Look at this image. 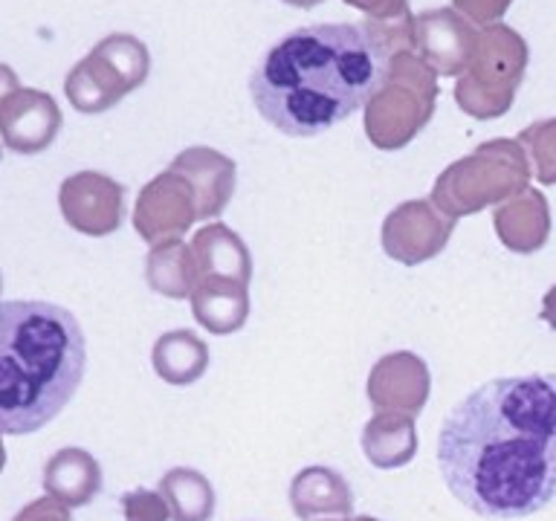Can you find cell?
<instances>
[{"label": "cell", "instance_id": "cell-1", "mask_svg": "<svg viewBox=\"0 0 556 521\" xmlns=\"http://www.w3.org/2000/svg\"><path fill=\"white\" fill-rule=\"evenodd\" d=\"M452 498L516 521L556 501V373L498 377L469 391L438 432Z\"/></svg>", "mask_w": 556, "mask_h": 521}, {"label": "cell", "instance_id": "cell-2", "mask_svg": "<svg viewBox=\"0 0 556 521\" xmlns=\"http://www.w3.org/2000/svg\"><path fill=\"white\" fill-rule=\"evenodd\" d=\"M389 59L368 24L302 26L273 43L252 69V104L278 134L316 137L371 102Z\"/></svg>", "mask_w": 556, "mask_h": 521}, {"label": "cell", "instance_id": "cell-3", "mask_svg": "<svg viewBox=\"0 0 556 521\" xmlns=\"http://www.w3.org/2000/svg\"><path fill=\"white\" fill-rule=\"evenodd\" d=\"M85 368V330L67 307L0 302V434H33L55 420Z\"/></svg>", "mask_w": 556, "mask_h": 521}, {"label": "cell", "instance_id": "cell-4", "mask_svg": "<svg viewBox=\"0 0 556 521\" xmlns=\"http://www.w3.org/2000/svg\"><path fill=\"white\" fill-rule=\"evenodd\" d=\"M528 151L519 139H490L450 168H443L432 189V203L446 217H464L486 206H498L528 191Z\"/></svg>", "mask_w": 556, "mask_h": 521}, {"label": "cell", "instance_id": "cell-5", "mask_svg": "<svg viewBox=\"0 0 556 521\" xmlns=\"http://www.w3.org/2000/svg\"><path fill=\"white\" fill-rule=\"evenodd\" d=\"M438 73L415 50L391 52L380 90L365 104V134L382 151H400L429 125Z\"/></svg>", "mask_w": 556, "mask_h": 521}, {"label": "cell", "instance_id": "cell-6", "mask_svg": "<svg viewBox=\"0 0 556 521\" xmlns=\"http://www.w3.org/2000/svg\"><path fill=\"white\" fill-rule=\"evenodd\" d=\"M528 41L504 24L484 26L478 35L476 55L458 76L455 102L467 116L498 119L513 107L528 69Z\"/></svg>", "mask_w": 556, "mask_h": 521}, {"label": "cell", "instance_id": "cell-7", "mask_svg": "<svg viewBox=\"0 0 556 521\" xmlns=\"http://www.w3.org/2000/svg\"><path fill=\"white\" fill-rule=\"evenodd\" d=\"M151 73V52L137 35L113 33L96 43L64 78V93L78 113H104Z\"/></svg>", "mask_w": 556, "mask_h": 521}, {"label": "cell", "instance_id": "cell-8", "mask_svg": "<svg viewBox=\"0 0 556 521\" xmlns=\"http://www.w3.org/2000/svg\"><path fill=\"white\" fill-rule=\"evenodd\" d=\"M455 217L441 215V208L429 200H406L397 208H391L382 220L380 243L382 252L403 267L426 264L434 255H441L455 232Z\"/></svg>", "mask_w": 556, "mask_h": 521}, {"label": "cell", "instance_id": "cell-9", "mask_svg": "<svg viewBox=\"0 0 556 521\" xmlns=\"http://www.w3.org/2000/svg\"><path fill=\"white\" fill-rule=\"evenodd\" d=\"M200 220V206L194 186L172 165L154 180L142 186L134 206V229L151 246L163 241H177Z\"/></svg>", "mask_w": 556, "mask_h": 521}, {"label": "cell", "instance_id": "cell-10", "mask_svg": "<svg viewBox=\"0 0 556 521\" xmlns=\"http://www.w3.org/2000/svg\"><path fill=\"white\" fill-rule=\"evenodd\" d=\"M59 208L76 232L104 238L125 220V186L102 171L70 174L59 189Z\"/></svg>", "mask_w": 556, "mask_h": 521}, {"label": "cell", "instance_id": "cell-11", "mask_svg": "<svg viewBox=\"0 0 556 521\" xmlns=\"http://www.w3.org/2000/svg\"><path fill=\"white\" fill-rule=\"evenodd\" d=\"M478 35L472 21L455 9H432L412 17V50L438 76H464L476 55Z\"/></svg>", "mask_w": 556, "mask_h": 521}, {"label": "cell", "instance_id": "cell-12", "mask_svg": "<svg viewBox=\"0 0 556 521\" xmlns=\"http://www.w3.org/2000/svg\"><path fill=\"white\" fill-rule=\"evenodd\" d=\"M61 107L50 93L17 87L0 102V139L15 154H41L61 130Z\"/></svg>", "mask_w": 556, "mask_h": 521}, {"label": "cell", "instance_id": "cell-13", "mask_svg": "<svg viewBox=\"0 0 556 521\" xmlns=\"http://www.w3.org/2000/svg\"><path fill=\"white\" fill-rule=\"evenodd\" d=\"M432 391L429 368L412 351L382 356L368 373V399L374 411H397V415L417 417L424 411Z\"/></svg>", "mask_w": 556, "mask_h": 521}, {"label": "cell", "instance_id": "cell-14", "mask_svg": "<svg viewBox=\"0 0 556 521\" xmlns=\"http://www.w3.org/2000/svg\"><path fill=\"white\" fill-rule=\"evenodd\" d=\"M194 284L200 281H235L250 287L252 255L247 243L226 224H208L191 238Z\"/></svg>", "mask_w": 556, "mask_h": 521}, {"label": "cell", "instance_id": "cell-15", "mask_svg": "<svg viewBox=\"0 0 556 521\" xmlns=\"http://www.w3.org/2000/svg\"><path fill=\"white\" fill-rule=\"evenodd\" d=\"M172 168L194 186L200 220L224 215V208L229 206L235 194V182H238V165L229 156H224L215 148L194 145L174 156Z\"/></svg>", "mask_w": 556, "mask_h": 521}, {"label": "cell", "instance_id": "cell-16", "mask_svg": "<svg viewBox=\"0 0 556 521\" xmlns=\"http://www.w3.org/2000/svg\"><path fill=\"white\" fill-rule=\"evenodd\" d=\"M290 507L302 521L348 519L354 510V493L337 469L304 467L290 484Z\"/></svg>", "mask_w": 556, "mask_h": 521}, {"label": "cell", "instance_id": "cell-17", "mask_svg": "<svg viewBox=\"0 0 556 521\" xmlns=\"http://www.w3.org/2000/svg\"><path fill=\"white\" fill-rule=\"evenodd\" d=\"M493 226L498 241L510 252H519V255L539 252L551 234V206L545 194L528 189L521 191L519 198H510L495 208Z\"/></svg>", "mask_w": 556, "mask_h": 521}, {"label": "cell", "instance_id": "cell-18", "mask_svg": "<svg viewBox=\"0 0 556 521\" xmlns=\"http://www.w3.org/2000/svg\"><path fill=\"white\" fill-rule=\"evenodd\" d=\"M102 490V467L87 449H59L43 467V493L64 507H85Z\"/></svg>", "mask_w": 556, "mask_h": 521}, {"label": "cell", "instance_id": "cell-19", "mask_svg": "<svg viewBox=\"0 0 556 521\" xmlns=\"http://www.w3.org/2000/svg\"><path fill=\"white\" fill-rule=\"evenodd\" d=\"M250 287L235 281H200L191 287V316L215 336H229L250 319Z\"/></svg>", "mask_w": 556, "mask_h": 521}, {"label": "cell", "instance_id": "cell-20", "mask_svg": "<svg viewBox=\"0 0 556 521\" xmlns=\"http://www.w3.org/2000/svg\"><path fill=\"white\" fill-rule=\"evenodd\" d=\"M363 452L377 469L406 467L417 452L415 417L397 411L374 415L363 429Z\"/></svg>", "mask_w": 556, "mask_h": 521}, {"label": "cell", "instance_id": "cell-21", "mask_svg": "<svg viewBox=\"0 0 556 521\" xmlns=\"http://www.w3.org/2000/svg\"><path fill=\"white\" fill-rule=\"evenodd\" d=\"M156 377L168 385H191L208 368V345L194 330H168L151 347Z\"/></svg>", "mask_w": 556, "mask_h": 521}, {"label": "cell", "instance_id": "cell-22", "mask_svg": "<svg viewBox=\"0 0 556 521\" xmlns=\"http://www.w3.org/2000/svg\"><path fill=\"white\" fill-rule=\"evenodd\" d=\"M160 495L172 510V521H212L215 516V486L198 469H168L160 481Z\"/></svg>", "mask_w": 556, "mask_h": 521}, {"label": "cell", "instance_id": "cell-23", "mask_svg": "<svg viewBox=\"0 0 556 521\" xmlns=\"http://www.w3.org/2000/svg\"><path fill=\"white\" fill-rule=\"evenodd\" d=\"M146 281L165 298H189L194 287L191 243H182L180 238L154 243L146 255Z\"/></svg>", "mask_w": 556, "mask_h": 521}, {"label": "cell", "instance_id": "cell-24", "mask_svg": "<svg viewBox=\"0 0 556 521\" xmlns=\"http://www.w3.org/2000/svg\"><path fill=\"white\" fill-rule=\"evenodd\" d=\"M519 145L528 151L536 180L556 186V116L528 125L519 134Z\"/></svg>", "mask_w": 556, "mask_h": 521}, {"label": "cell", "instance_id": "cell-25", "mask_svg": "<svg viewBox=\"0 0 556 521\" xmlns=\"http://www.w3.org/2000/svg\"><path fill=\"white\" fill-rule=\"evenodd\" d=\"M122 512H125V521H168L172 519V510L160 493H151L146 486L139 490H130L119 498Z\"/></svg>", "mask_w": 556, "mask_h": 521}, {"label": "cell", "instance_id": "cell-26", "mask_svg": "<svg viewBox=\"0 0 556 521\" xmlns=\"http://www.w3.org/2000/svg\"><path fill=\"white\" fill-rule=\"evenodd\" d=\"M452 3H455V12H460L472 24L493 26L510 9L513 0H452Z\"/></svg>", "mask_w": 556, "mask_h": 521}, {"label": "cell", "instance_id": "cell-27", "mask_svg": "<svg viewBox=\"0 0 556 521\" xmlns=\"http://www.w3.org/2000/svg\"><path fill=\"white\" fill-rule=\"evenodd\" d=\"M345 3L365 12L368 21H406V17H412L408 0H345Z\"/></svg>", "mask_w": 556, "mask_h": 521}, {"label": "cell", "instance_id": "cell-28", "mask_svg": "<svg viewBox=\"0 0 556 521\" xmlns=\"http://www.w3.org/2000/svg\"><path fill=\"white\" fill-rule=\"evenodd\" d=\"M12 521H73L70 519V510L55 498H35L33 504H26L24 510L17 512Z\"/></svg>", "mask_w": 556, "mask_h": 521}, {"label": "cell", "instance_id": "cell-29", "mask_svg": "<svg viewBox=\"0 0 556 521\" xmlns=\"http://www.w3.org/2000/svg\"><path fill=\"white\" fill-rule=\"evenodd\" d=\"M17 73L12 67H7V64H0V102L7 99L9 93H15L17 90Z\"/></svg>", "mask_w": 556, "mask_h": 521}, {"label": "cell", "instance_id": "cell-30", "mask_svg": "<svg viewBox=\"0 0 556 521\" xmlns=\"http://www.w3.org/2000/svg\"><path fill=\"white\" fill-rule=\"evenodd\" d=\"M539 316H542V321H547V325L556 330V284L551 287V290L545 293V298H542V313H539Z\"/></svg>", "mask_w": 556, "mask_h": 521}, {"label": "cell", "instance_id": "cell-31", "mask_svg": "<svg viewBox=\"0 0 556 521\" xmlns=\"http://www.w3.org/2000/svg\"><path fill=\"white\" fill-rule=\"evenodd\" d=\"M287 7H295V9H313L319 7L321 0H285Z\"/></svg>", "mask_w": 556, "mask_h": 521}, {"label": "cell", "instance_id": "cell-32", "mask_svg": "<svg viewBox=\"0 0 556 521\" xmlns=\"http://www.w3.org/2000/svg\"><path fill=\"white\" fill-rule=\"evenodd\" d=\"M7 467V449H3V441H0V472Z\"/></svg>", "mask_w": 556, "mask_h": 521}, {"label": "cell", "instance_id": "cell-33", "mask_svg": "<svg viewBox=\"0 0 556 521\" xmlns=\"http://www.w3.org/2000/svg\"><path fill=\"white\" fill-rule=\"evenodd\" d=\"M328 521H377L371 516H359V519H328Z\"/></svg>", "mask_w": 556, "mask_h": 521}, {"label": "cell", "instance_id": "cell-34", "mask_svg": "<svg viewBox=\"0 0 556 521\" xmlns=\"http://www.w3.org/2000/svg\"><path fill=\"white\" fill-rule=\"evenodd\" d=\"M0 290H3V278H0Z\"/></svg>", "mask_w": 556, "mask_h": 521}, {"label": "cell", "instance_id": "cell-35", "mask_svg": "<svg viewBox=\"0 0 556 521\" xmlns=\"http://www.w3.org/2000/svg\"><path fill=\"white\" fill-rule=\"evenodd\" d=\"M0 154H3V151H0Z\"/></svg>", "mask_w": 556, "mask_h": 521}]
</instances>
